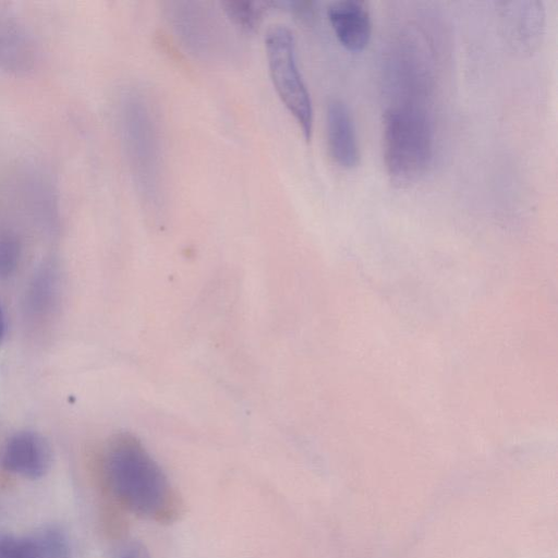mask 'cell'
<instances>
[{
  "mask_svg": "<svg viewBox=\"0 0 558 558\" xmlns=\"http://www.w3.org/2000/svg\"><path fill=\"white\" fill-rule=\"evenodd\" d=\"M100 466L106 488L122 510L159 524H172L184 514L182 496L134 435L112 436Z\"/></svg>",
  "mask_w": 558,
  "mask_h": 558,
  "instance_id": "obj_1",
  "label": "cell"
},
{
  "mask_svg": "<svg viewBox=\"0 0 558 558\" xmlns=\"http://www.w3.org/2000/svg\"><path fill=\"white\" fill-rule=\"evenodd\" d=\"M434 156V128L426 100L401 99L384 114V158L391 181L404 186L418 181Z\"/></svg>",
  "mask_w": 558,
  "mask_h": 558,
  "instance_id": "obj_2",
  "label": "cell"
},
{
  "mask_svg": "<svg viewBox=\"0 0 558 558\" xmlns=\"http://www.w3.org/2000/svg\"><path fill=\"white\" fill-rule=\"evenodd\" d=\"M266 58L274 87L308 141L313 130L310 93L296 62L295 43L286 25H274L265 36Z\"/></svg>",
  "mask_w": 558,
  "mask_h": 558,
  "instance_id": "obj_3",
  "label": "cell"
},
{
  "mask_svg": "<svg viewBox=\"0 0 558 558\" xmlns=\"http://www.w3.org/2000/svg\"><path fill=\"white\" fill-rule=\"evenodd\" d=\"M129 143L140 193L146 202L158 205L161 201L160 146L154 117L141 97L131 102Z\"/></svg>",
  "mask_w": 558,
  "mask_h": 558,
  "instance_id": "obj_4",
  "label": "cell"
},
{
  "mask_svg": "<svg viewBox=\"0 0 558 558\" xmlns=\"http://www.w3.org/2000/svg\"><path fill=\"white\" fill-rule=\"evenodd\" d=\"M0 460L7 472L24 478L37 480L50 470L52 449L41 434L34 430H20L5 441Z\"/></svg>",
  "mask_w": 558,
  "mask_h": 558,
  "instance_id": "obj_5",
  "label": "cell"
},
{
  "mask_svg": "<svg viewBox=\"0 0 558 558\" xmlns=\"http://www.w3.org/2000/svg\"><path fill=\"white\" fill-rule=\"evenodd\" d=\"M327 16L339 43L349 51H362L369 41L372 22L363 1L343 0L329 4Z\"/></svg>",
  "mask_w": 558,
  "mask_h": 558,
  "instance_id": "obj_6",
  "label": "cell"
},
{
  "mask_svg": "<svg viewBox=\"0 0 558 558\" xmlns=\"http://www.w3.org/2000/svg\"><path fill=\"white\" fill-rule=\"evenodd\" d=\"M326 130L328 148L336 163L344 169L355 168L360 160L355 125L350 109L342 100L328 102Z\"/></svg>",
  "mask_w": 558,
  "mask_h": 558,
  "instance_id": "obj_7",
  "label": "cell"
},
{
  "mask_svg": "<svg viewBox=\"0 0 558 558\" xmlns=\"http://www.w3.org/2000/svg\"><path fill=\"white\" fill-rule=\"evenodd\" d=\"M506 28L515 46L533 50L544 32V7L539 1L507 2L504 8Z\"/></svg>",
  "mask_w": 558,
  "mask_h": 558,
  "instance_id": "obj_8",
  "label": "cell"
},
{
  "mask_svg": "<svg viewBox=\"0 0 558 558\" xmlns=\"http://www.w3.org/2000/svg\"><path fill=\"white\" fill-rule=\"evenodd\" d=\"M223 10L231 22L244 32H253L260 24L264 14L274 5L266 1H225Z\"/></svg>",
  "mask_w": 558,
  "mask_h": 558,
  "instance_id": "obj_9",
  "label": "cell"
},
{
  "mask_svg": "<svg viewBox=\"0 0 558 558\" xmlns=\"http://www.w3.org/2000/svg\"><path fill=\"white\" fill-rule=\"evenodd\" d=\"M0 558H44L37 534L0 536Z\"/></svg>",
  "mask_w": 558,
  "mask_h": 558,
  "instance_id": "obj_10",
  "label": "cell"
},
{
  "mask_svg": "<svg viewBox=\"0 0 558 558\" xmlns=\"http://www.w3.org/2000/svg\"><path fill=\"white\" fill-rule=\"evenodd\" d=\"M44 558H70V547L65 535L56 527H45L36 532Z\"/></svg>",
  "mask_w": 558,
  "mask_h": 558,
  "instance_id": "obj_11",
  "label": "cell"
},
{
  "mask_svg": "<svg viewBox=\"0 0 558 558\" xmlns=\"http://www.w3.org/2000/svg\"><path fill=\"white\" fill-rule=\"evenodd\" d=\"M19 258V242L10 235L0 236V280L12 276L17 267Z\"/></svg>",
  "mask_w": 558,
  "mask_h": 558,
  "instance_id": "obj_12",
  "label": "cell"
},
{
  "mask_svg": "<svg viewBox=\"0 0 558 558\" xmlns=\"http://www.w3.org/2000/svg\"><path fill=\"white\" fill-rule=\"evenodd\" d=\"M118 558H151L149 551L141 542L128 545Z\"/></svg>",
  "mask_w": 558,
  "mask_h": 558,
  "instance_id": "obj_13",
  "label": "cell"
},
{
  "mask_svg": "<svg viewBox=\"0 0 558 558\" xmlns=\"http://www.w3.org/2000/svg\"><path fill=\"white\" fill-rule=\"evenodd\" d=\"M5 336V317L0 306V344L2 343Z\"/></svg>",
  "mask_w": 558,
  "mask_h": 558,
  "instance_id": "obj_14",
  "label": "cell"
}]
</instances>
